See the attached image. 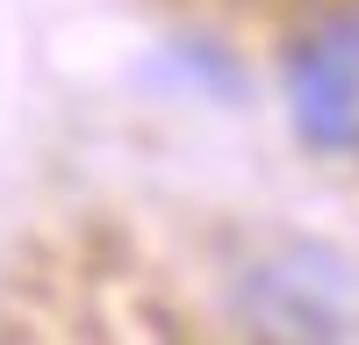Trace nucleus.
I'll return each instance as SVG.
<instances>
[{"label": "nucleus", "instance_id": "2", "mask_svg": "<svg viewBox=\"0 0 359 345\" xmlns=\"http://www.w3.org/2000/svg\"><path fill=\"white\" fill-rule=\"evenodd\" d=\"M287 115L316 151H352L359 144V0L323 15L287 50Z\"/></svg>", "mask_w": 359, "mask_h": 345}, {"label": "nucleus", "instance_id": "1", "mask_svg": "<svg viewBox=\"0 0 359 345\" xmlns=\"http://www.w3.org/2000/svg\"><path fill=\"white\" fill-rule=\"evenodd\" d=\"M237 316L252 324V338H352L359 324V288L352 266H338L331 252L294 245L280 259H259V266L237 280Z\"/></svg>", "mask_w": 359, "mask_h": 345}]
</instances>
